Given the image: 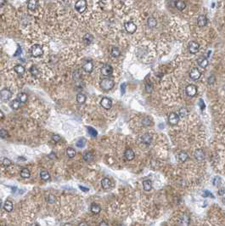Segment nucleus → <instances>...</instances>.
Segmentation results:
<instances>
[{
  "label": "nucleus",
  "instance_id": "f257e3e1",
  "mask_svg": "<svg viewBox=\"0 0 225 226\" xmlns=\"http://www.w3.org/2000/svg\"><path fill=\"white\" fill-rule=\"evenodd\" d=\"M114 81L111 78H104L100 82V87L105 91H109L114 87Z\"/></svg>",
  "mask_w": 225,
  "mask_h": 226
},
{
  "label": "nucleus",
  "instance_id": "f03ea898",
  "mask_svg": "<svg viewBox=\"0 0 225 226\" xmlns=\"http://www.w3.org/2000/svg\"><path fill=\"white\" fill-rule=\"evenodd\" d=\"M31 54L33 57H40L41 55H43V50L42 49V47L38 44H35L33 45L31 49Z\"/></svg>",
  "mask_w": 225,
  "mask_h": 226
},
{
  "label": "nucleus",
  "instance_id": "7ed1b4c3",
  "mask_svg": "<svg viewBox=\"0 0 225 226\" xmlns=\"http://www.w3.org/2000/svg\"><path fill=\"white\" fill-rule=\"evenodd\" d=\"M75 9L79 13H83L87 9V2L86 0H78L75 3Z\"/></svg>",
  "mask_w": 225,
  "mask_h": 226
},
{
  "label": "nucleus",
  "instance_id": "20e7f679",
  "mask_svg": "<svg viewBox=\"0 0 225 226\" xmlns=\"http://www.w3.org/2000/svg\"><path fill=\"white\" fill-rule=\"evenodd\" d=\"M179 119H180L179 115L175 112H172L168 116V123L171 125H177L179 122Z\"/></svg>",
  "mask_w": 225,
  "mask_h": 226
},
{
  "label": "nucleus",
  "instance_id": "39448f33",
  "mask_svg": "<svg viewBox=\"0 0 225 226\" xmlns=\"http://www.w3.org/2000/svg\"><path fill=\"white\" fill-rule=\"evenodd\" d=\"M12 96V93L9 89H4L3 90L0 91V99L3 100V101H7L9 100Z\"/></svg>",
  "mask_w": 225,
  "mask_h": 226
},
{
  "label": "nucleus",
  "instance_id": "423d86ee",
  "mask_svg": "<svg viewBox=\"0 0 225 226\" xmlns=\"http://www.w3.org/2000/svg\"><path fill=\"white\" fill-rule=\"evenodd\" d=\"M124 27H125V30L128 32V33H130V34L134 33V32H136V30H137V27H136V25L132 21H127V22H125Z\"/></svg>",
  "mask_w": 225,
  "mask_h": 226
},
{
  "label": "nucleus",
  "instance_id": "0eeeda50",
  "mask_svg": "<svg viewBox=\"0 0 225 226\" xmlns=\"http://www.w3.org/2000/svg\"><path fill=\"white\" fill-rule=\"evenodd\" d=\"M185 92L188 96L193 97L197 94V88L193 84H189L185 89Z\"/></svg>",
  "mask_w": 225,
  "mask_h": 226
},
{
  "label": "nucleus",
  "instance_id": "6e6552de",
  "mask_svg": "<svg viewBox=\"0 0 225 226\" xmlns=\"http://www.w3.org/2000/svg\"><path fill=\"white\" fill-rule=\"evenodd\" d=\"M100 105L103 108L106 109V110H109L112 107V101L111 99L109 98H103L100 101Z\"/></svg>",
  "mask_w": 225,
  "mask_h": 226
},
{
  "label": "nucleus",
  "instance_id": "1a4fd4ad",
  "mask_svg": "<svg viewBox=\"0 0 225 226\" xmlns=\"http://www.w3.org/2000/svg\"><path fill=\"white\" fill-rule=\"evenodd\" d=\"M200 75H201V73H200V70L198 68H195V67L192 68L190 72V77L194 81L198 80L200 77Z\"/></svg>",
  "mask_w": 225,
  "mask_h": 226
},
{
  "label": "nucleus",
  "instance_id": "9d476101",
  "mask_svg": "<svg viewBox=\"0 0 225 226\" xmlns=\"http://www.w3.org/2000/svg\"><path fill=\"white\" fill-rule=\"evenodd\" d=\"M113 72V68L111 65H104L101 68V73L104 76H110Z\"/></svg>",
  "mask_w": 225,
  "mask_h": 226
},
{
  "label": "nucleus",
  "instance_id": "9b49d317",
  "mask_svg": "<svg viewBox=\"0 0 225 226\" xmlns=\"http://www.w3.org/2000/svg\"><path fill=\"white\" fill-rule=\"evenodd\" d=\"M197 25L200 27H204L207 25V18L206 15H201L197 18Z\"/></svg>",
  "mask_w": 225,
  "mask_h": 226
},
{
  "label": "nucleus",
  "instance_id": "f8f14e48",
  "mask_svg": "<svg viewBox=\"0 0 225 226\" xmlns=\"http://www.w3.org/2000/svg\"><path fill=\"white\" fill-rule=\"evenodd\" d=\"M200 49V45L196 42H190L189 44V50L191 54H196Z\"/></svg>",
  "mask_w": 225,
  "mask_h": 226
},
{
  "label": "nucleus",
  "instance_id": "ddd939ff",
  "mask_svg": "<svg viewBox=\"0 0 225 226\" xmlns=\"http://www.w3.org/2000/svg\"><path fill=\"white\" fill-rule=\"evenodd\" d=\"M194 158L197 160V161H203L204 158H205V153H204V151L201 150V149H197L195 151H194Z\"/></svg>",
  "mask_w": 225,
  "mask_h": 226
},
{
  "label": "nucleus",
  "instance_id": "4468645a",
  "mask_svg": "<svg viewBox=\"0 0 225 226\" xmlns=\"http://www.w3.org/2000/svg\"><path fill=\"white\" fill-rule=\"evenodd\" d=\"M124 156H125V158L128 160V161H132L134 159V157H135V154L133 152V151L132 149H127L125 151V153H124Z\"/></svg>",
  "mask_w": 225,
  "mask_h": 226
},
{
  "label": "nucleus",
  "instance_id": "2eb2a0df",
  "mask_svg": "<svg viewBox=\"0 0 225 226\" xmlns=\"http://www.w3.org/2000/svg\"><path fill=\"white\" fill-rule=\"evenodd\" d=\"M83 42L87 45H89V44L93 43V42H94V36L89 34V33L85 34L83 36Z\"/></svg>",
  "mask_w": 225,
  "mask_h": 226
},
{
  "label": "nucleus",
  "instance_id": "dca6fc26",
  "mask_svg": "<svg viewBox=\"0 0 225 226\" xmlns=\"http://www.w3.org/2000/svg\"><path fill=\"white\" fill-rule=\"evenodd\" d=\"M93 68H94V65H93V62H92V61H87V62H85L84 65H83V69L86 72H88V73L92 72Z\"/></svg>",
  "mask_w": 225,
  "mask_h": 226
},
{
  "label": "nucleus",
  "instance_id": "f3484780",
  "mask_svg": "<svg viewBox=\"0 0 225 226\" xmlns=\"http://www.w3.org/2000/svg\"><path fill=\"white\" fill-rule=\"evenodd\" d=\"M151 140H152V137L149 133H145L141 137V141L145 145H150L151 143Z\"/></svg>",
  "mask_w": 225,
  "mask_h": 226
},
{
  "label": "nucleus",
  "instance_id": "a211bd4d",
  "mask_svg": "<svg viewBox=\"0 0 225 226\" xmlns=\"http://www.w3.org/2000/svg\"><path fill=\"white\" fill-rule=\"evenodd\" d=\"M147 25H148V27H149L150 28H154V27H156V25H157V21H156V18H154L153 16L149 17L148 20H147Z\"/></svg>",
  "mask_w": 225,
  "mask_h": 226
},
{
  "label": "nucleus",
  "instance_id": "6ab92c4d",
  "mask_svg": "<svg viewBox=\"0 0 225 226\" xmlns=\"http://www.w3.org/2000/svg\"><path fill=\"white\" fill-rule=\"evenodd\" d=\"M175 7L177 8V9L182 11L186 8V3L183 0H177L175 2Z\"/></svg>",
  "mask_w": 225,
  "mask_h": 226
},
{
  "label": "nucleus",
  "instance_id": "aec40b11",
  "mask_svg": "<svg viewBox=\"0 0 225 226\" xmlns=\"http://www.w3.org/2000/svg\"><path fill=\"white\" fill-rule=\"evenodd\" d=\"M101 185H102L103 189H105V190H108V189L111 187V180H110L108 178H105V179H103L102 181H101Z\"/></svg>",
  "mask_w": 225,
  "mask_h": 226
},
{
  "label": "nucleus",
  "instance_id": "412c9836",
  "mask_svg": "<svg viewBox=\"0 0 225 226\" xmlns=\"http://www.w3.org/2000/svg\"><path fill=\"white\" fill-rule=\"evenodd\" d=\"M83 159L86 161H91L94 159V154L91 151H85L83 155Z\"/></svg>",
  "mask_w": 225,
  "mask_h": 226
},
{
  "label": "nucleus",
  "instance_id": "4be33fe9",
  "mask_svg": "<svg viewBox=\"0 0 225 226\" xmlns=\"http://www.w3.org/2000/svg\"><path fill=\"white\" fill-rule=\"evenodd\" d=\"M197 62H198L199 65H200V67H202V68H206V67L207 66V65H208V61H207V59L205 58V57H200V58H199L198 61H197Z\"/></svg>",
  "mask_w": 225,
  "mask_h": 226
},
{
  "label": "nucleus",
  "instance_id": "5701e85b",
  "mask_svg": "<svg viewBox=\"0 0 225 226\" xmlns=\"http://www.w3.org/2000/svg\"><path fill=\"white\" fill-rule=\"evenodd\" d=\"M37 7V0H28L27 2V8L30 10H34Z\"/></svg>",
  "mask_w": 225,
  "mask_h": 226
},
{
  "label": "nucleus",
  "instance_id": "b1692460",
  "mask_svg": "<svg viewBox=\"0 0 225 226\" xmlns=\"http://www.w3.org/2000/svg\"><path fill=\"white\" fill-rule=\"evenodd\" d=\"M14 70H15V71L17 74H19V75H22V74L25 73V68H24V66L21 65H15Z\"/></svg>",
  "mask_w": 225,
  "mask_h": 226
},
{
  "label": "nucleus",
  "instance_id": "393cba45",
  "mask_svg": "<svg viewBox=\"0 0 225 226\" xmlns=\"http://www.w3.org/2000/svg\"><path fill=\"white\" fill-rule=\"evenodd\" d=\"M178 160L181 161V162H184V161L189 158V156H188V154L185 151H181V152L178 153Z\"/></svg>",
  "mask_w": 225,
  "mask_h": 226
},
{
  "label": "nucleus",
  "instance_id": "a878e982",
  "mask_svg": "<svg viewBox=\"0 0 225 226\" xmlns=\"http://www.w3.org/2000/svg\"><path fill=\"white\" fill-rule=\"evenodd\" d=\"M143 187L145 191H150L152 188V183L150 180H144L143 182Z\"/></svg>",
  "mask_w": 225,
  "mask_h": 226
},
{
  "label": "nucleus",
  "instance_id": "bb28decb",
  "mask_svg": "<svg viewBox=\"0 0 225 226\" xmlns=\"http://www.w3.org/2000/svg\"><path fill=\"white\" fill-rule=\"evenodd\" d=\"M90 210H91V212H92L93 213H95V214H99V213H100L101 208H100L99 205H98L96 203H93V204L91 205Z\"/></svg>",
  "mask_w": 225,
  "mask_h": 226
},
{
  "label": "nucleus",
  "instance_id": "cd10ccee",
  "mask_svg": "<svg viewBox=\"0 0 225 226\" xmlns=\"http://www.w3.org/2000/svg\"><path fill=\"white\" fill-rule=\"evenodd\" d=\"M3 208L6 212H9L10 213L12 210H13V203L10 201H5L4 205H3Z\"/></svg>",
  "mask_w": 225,
  "mask_h": 226
},
{
  "label": "nucleus",
  "instance_id": "c85d7f7f",
  "mask_svg": "<svg viewBox=\"0 0 225 226\" xmlns=\"http://www.w3.org/2000/svg\"><path fill=\"white\" fill-rule=\"evenodd\" d=\"M111 55H112L113 57L117 58V57L120 56V55H121V51H120V49H119L117 47H113V48L111 49Z\"/></svg>",
  "mask_w": 225,
  "mask_h": 226
},
{
  "label": "nucleus",
  "instance_id": "c756f323",
  "mask_svg": "<svg viewBox=\"0 0 225 226\" xmlns=\"http://www.w3.org/2000/svg\"><path fill=\"white\" fill-rule=\"evenodd\" d=\"M21 176L23 179H28V178H30V176H31V173H30V171H29L27 168H23V169L21 171Z\"/></svg>",
  "mask_w": 225,
  "mask_h": 226
},
{
  "label": "nucleus",
  "instance_id": "7c9ffc66",
  "mask_svg": "<svg viewBox=\"0 0 225 226\" xmlns=\"http://www.w3.org/2000/svg\"><path fill=\"white\" fill-rule=\"evenodd\" d=\"M86 95H84L83 94H78L77 95V101L79 104H84L86 102Z\"/></svg>",
  "mask_w": 225,
  "mask_h": 226
},
{
  "label": "nucleus",
  "instance_id": "2f4dec72",
  "mask_svg": "<svg viewBox=\"0 0 225 226\" xmlns=\"http://www.w3.org/2000/svg\"><path fill=\"white\" fill-rule=\"evenodd\" d=\"M40 177H41V179L43 180L47 181V180H49L50 179V174L47 171H42L41 173H40Z\"/></svg>",
  "mask_w": 225,
  "mask_h": 226
},
{
  "label": "nucleus",
  "instance_id": "473e14b6",
  "mask_svg": "<svg viewBox=\"0 0 225 226\" xmlns=\"http://www.w3.org/2000/svg\"><path fill=\"white\" fill-rule=\"evenodd\" d=\"M30 72H31L32 76L35 77H39V71L37 68V66H35V65H32V67L30 68Z\"/></svg>",
  "mask_w": 225,
  "mask_h": 226
},
{
  "label": "nucleus",
  "instance_id": "72a5a7b5",
  "mask_svg": "<svg viewBox=\"0 0 225 226\" xmlns=\"http://www.w3.org/2000/svg\"><path fill=\"white\" fill-rule=\"evenodd\" d=\"M17 99H19L21 103H26L27 100V95L25 93H21V94L18 95Z\"/></svg>",
  "mask_w": 225,
  "mask_h": 226
},
{
  "label": "nucleus",
  "instance_id": "f704fd0d",
  "mask_svg": "<svg viewBox=\"0 0 225 226\" xmlns=\"http://www.w3.org/2000/svg\"><path fill=\"white\" fill-rule=\"evenodd\" d=\"M188 114H189L188 110H187L186 108H184V107L181 108V109L179 110V111H178V115H179V117H183V118L186 117L188 116Z\"/></svg>",
  "mask_w": 225,
  "mask_h": 226
},
{
  "label": "nucleus",
  "instance_id": "c9c22d12",
  "mask_svg": "<svg viewBox=\"0 0 225 226\" xmlns=\"http://www.w3.org/2000/svg\"><path fill=\"white\" fill-rule=\"evenodd\" d=\"M66 155L68 156V157L73 158L75 157V155H76V151L72 148H67V150H66Z\"/></svg>",
  "mask_w": 225,
  "mask_h": 226
},
{
  "label": "nucleus",
  "instance_id": "e433bc0d",
  "mask_svg": "<svg viewBox=\"0 0 225 226\" xmlns=\"http://www.w3.org/2000/svg\"><path fill=\"white\" fill-rule=\"evenodd\" d=\"M0 161H1V163H2L4 167H9V166H10V165L12 164L11 161H10L9 159L6 158V157H3V158H1Z\"/></svg>",
  "mask_w": 225,
  "mask_h": 226
},
{
  "label": "nucleus",
  "instance_id": "4c0bfd02",
  "mask_svg": "<svg viewBox=\"0 0 225 226\" xmlns=\"http://www.w3.org/2000/svg\"><path fill=\"white\" fill-rule=\"evenodd\" d=\"M20 104H21V102H20L19 99H15L11 103V108L14 109V110H17L20 107Z\"/></svg>",
  "mask_w": 225,
  "mask_h": 226
},
{
  "label": "nucleus",
  "instance_id": "58836bf2",
  "mask_svg": "<svg viewBox=\"0 0 225 226\" xmlns=\"http://www.w3.org/2000/svg\"><path fill=\"white\" fill-rule=\"evenodd\" d=\"M85 144H86V139H85L84 138H82V139H80L77 142L76 145H77V147H79V148H83V147L85 146Z\"/></svg>",
  "mask_w": 225,
  "mask_h": 226
},
{
  "label": "nucleus",
  "instance_id": "ea45409f",
  "mask_svg": "<svg viewBox=\"0 0 225 226\" xmlns=\"http://www.w3.org/2000/svg\"><path fill=\"white\" fill-rule=\"evenodd\" d=\"M88 132H89V133L92 137H96L97 135H98V132L95 129H93L92 127H89L88 128Z\"/></svg>",
  "mask_w": 225,
  "mask_h": 226
},
{
  "label": "nucleus",
  "instance_id": "a19ab883",
  "mask_svg": "<svg viewBox=\"0 0 225 226\" xmlns=\"http://www.w3.org/2000/svg\"><path fill=\"white\" fill-rule=\"evenodd\" d=\"M9 137V134H8V132L3 129H0V138L2 139H6Z\"/></svg>",
  "mask_w": 225,
  "mask_h": 226
},
{
  "label": "nucleus",
  "instance_id": "79ce46f5",
  "mask_svg": "<svg viewBox=\"0 0 225 226\" xmlns=\"http://www.w3.org/2000/svg\"><path fill=\"white\" fill-rule=\"evenodd\" d=\"M212 183H213L214 186L218 187V186H219L221 185V179L219 177H215L213 181H212Z\"/></svg>",
  "mask_w": 225,
  "mask_h": 226
},
{
  "label": "nucleus",
  "instance_id": "37998d69",
  "mask_svg": "<svg viewBox=\"0 0 225 226\" xmlns=\"http://www.w3.org/2000/svg\"><path fill=\"white\" fill-rule=\"evenodd\" d=\"M145 90H146L147 93H151L152 90H153L152 84H150V83H147V84L145 85Z\"/></svg>",
  "mask_w": 225,
  "mask_h": 226
},
{
  "label": "nucleus",
  "instance_id": "c03bdc74",
  "mask_svg": "<svg viewBox=\"0 0 225 226\" xmlns=\"http://www.w3.org/2000/svg\"><path fill=\"white\" fill-rule=\"evenodd\" d=\"M52 139H53V141H54L55 143H58L59 141H61V136L58 135V134H55V135H53Z\"/></svg>",
  "mask_w": 225,
  "mask_h": 226
},
{
  "label": "nucleus",
  "instance_id": "a18cd8bd",
  "mask_svg": "<svg viewBox=\"0 0 225 226\" xmlns=\"http://www.w3.org/2000/svg\"><path fill=\"white\" fill-rule=\"evenodd\" d=\"M142 123H143V125L147 127V126H149L150 124V120L149 118H144L143 121H142Z\"/></svg>",
  "mask_w": 225,
  "mask_h": 226
},
{
  "label": "nucleus",
  "instance_id": "49530a36",
  "mask_svg": "<svg viewBox=\"0 0 225 226\" xmlns=\"http://www.w3.org/2000/svg\"><path fill=\"white\" fill-rule=\"evenodd\" d=\"M48 201H49V203H54V202L55 201V197L53 195H49L48 196Z\"/></svg>",
  "mask_w": 225,
  "mask_h": 226
},
{
  "label": "nucleus",
  "instance_id": "de8ad7c7",
  "mask_svg": "<svg viewBox=\"0 0 225 226\" xmlns=\"http://www.w3.org/2000/svg\"><path fill=\"white\" fill-rule=\"evenodd\" d=\"M199 105H200V109H201V111H203L204 109H205V107H206V105H205V103H204V101H203V99H200L199 100Z\"/></svg>",
  "mask_w": 225,
  "mask_h": 226
},
{
  "label": "nucleus",
  "instance_id": "09e8293b",
  "mask_svg": "<svg viewBox=\"0 0 225 226\" xmlns=\"http://www.w3.org/2000/svg\"><path fill=\"white\" fill-rule=\"evenodd\" d=\"M203 196H204V197H207V196H209V197H212V198H214V195L211 193L210 191H204Z\"/></svg>",
  "mask_w": 225,
  "mask_h": 226
},
{
  "label": "nucleus",
  "instance_id": "8fccbe9b",
  "mask_svg": "<svg viewBox=\"0 0 225 226\" xmlns=\"http://www.w3.org/2000/svg\"><path fill=\"white\" fill-rule=\"evenodd\" d=\"M215 77L214 76H210L209 77V78H208V83L209 84H212V83H215Z\"/></svg>",
  "mask_w": 225,
  "mask_h": 226
},
{
  "label": "nucleus",
  "instance_id": "3c124183",
  "mask_svg": "<svg viewBox=\"0 0 225 226\" xmlns=\"http://www.w3.org/2000/svg\"><path fill=\"white\" fill-rule=\"evenodd\" d=\"M125 91H126V83H123L121 85V92H122V95H124L125 94Z\"/></svg>",
  "mask_w": 225,
  "mask_h": 226
},
{
  "label": "nucleus",
  "instance_id": "603ef678",
  "mask_svg": "<svg viewBox=\"0 0 225 226\" xmlns=\"http://www.w3.org/2000/svg\"><path fill=\"white\" fill-rule=\"evenodd\" d=\"M80 77V75H79V72L77 71L74 74H73V78L75 79V80H77V79H78Z\"/></svg>",
  "mask_w": 225,
  "mask_h": 226
},
{
  "label": "nucleus",
  "instance_id": "864d4df0",
  "mask_svg": "<svg viewBox=\"0 0 225 226\" xmlns=\"http://www.w3.org/2000/svg\"><path fill=\"white\" fill-rule=\"evenodd\" d=\"M79 188H80L81 191H84V192H88V191H89V188H86V187H84V186H83V185H79Z\"/></svg>",
  "mask_w": 225,
  "mask_h": 226
},
{
  "label": "nucleus",
  "instance_id": "5fc2aeb1",
  "mask_svg": "<svg viewBox=\"0 0 225 226\" xmlns=\"http://www.w3.org/2000/svg\"><path fill=\"white\" fill-rule=\"evenodd\" d=\"M218 195L221 196H224L225 197V189H222L218 191Z\"/></svg>",
  "mask_w": 225,
  "mask_h": 226
},
{
  "label": "nucleus",
  "instance_id": "6e6d98bb",
  "mask_svg": "<svg viewBox=\"0 0 225 226\" xmlns=\"http://www.w3.org/2000/svg\"><path fill=\"white\" fill-rule=\"evenodd\" d=\"M19 54H20V55L21 54V47H20V48H18V49H17V52L15 54V56H17V55H19Z\"/></svg>",
  "mask_w": 225,
  "mask_h": 226
},
{
  "label": "nucleus",
  "instance_id": "4d7b16f0",
  "mask_svg": "<svg viewBox=\"0 0 225 226\" xmlns=\"http://www.w3.org/2000/svg\"><path fill=\"white\" fill-rule=\"evenodd\" d=\"M4 118V114L3 113V111L0 110V120H2V119H3Z\"/></svg>",
  "mask_w": 225,
  "mask_h": 226
},
{
  "label": "nucleus",
  "instance_id": "13d9d810",
  "mask_svg": "<svg viewBox=\"0 0 225 226\" xmlns=\"http://www.w3.org/2000/svg\"><path fill=\"white\" fill-rule=\"evenodd\" d=\"M5 3V0H0V7H2Z\"/></svg>",
  "mask_w": 225,
  "mask_h": 226
},
{
  "label": "nucleus",
  "instance_id": "bf43d9fd",
  "mask_svg": "<svg viewBox=\"0 0 225 226\" xmlns=\"http://www.w3.org/2000/svg\"><path fill=\"white\" fill-rule=\"evenodd\" d=\"M99 225H108V224H106V223H104V222H103V223H100V224H99Z\"/></svg>",
  "mask_w": 225,
  "mask_h": 226
},
{
  "label": "nucleus",
  "instance_id": "052dcab7",
  "mask_svg": "<svg viewBox=\"0 0 225 226\" xmlns=\"http://www.w3.org/2000/svg\"><path fill=\"white\" fill-rule=\"evenodd\" d=\"M79 225H87L86 224H83V223H82V224H80Z\"/></svg>",
  "mask_w": 225,
  "mask_h": 226
},
{
  "label": "nucleus",
  "instance_id": "680f3d73",
  "mask_svg": "<svg viewBox=\"0 0 225 226\" xmlns=\"http://www.w3.org/2000/svg\"><path fill=\"white\" fill-rule=\"evenodd\" d=\"M2 207V201L0 200V208Z\"/></svg>",
  "mask_w": 225,
  "mask_h": 226
},
{
  "label": "nucleus",
  "instance_id": "e2e57ef3",
  "mask_svg": "<svg viewBox=\"0 0 225 226\" xmlns=\"http://www.w3.org/2000/svg\"><path fill=\"white\" fill-rule=\"evenodd\" d=\"M119 1H121V2H126L127 0H119Z\"/></svg>",
  "mask_w": 225,
  "mask_h": 226
},
{
  "label": "nucleus",
  "instance_id": "0e129e2a",
  "mask_svg": "<svg viewBox=\"0 0 225 226\" xmlns=\"http://www.w3.org/2000/svg\"><path fill=\"white\" fill-rule=\"evenodd\" d=\"M224 89H225V86H224Z\"/></svg>",
  "mask_w": 225,
  "mask_h": 226
}]
</instances>
